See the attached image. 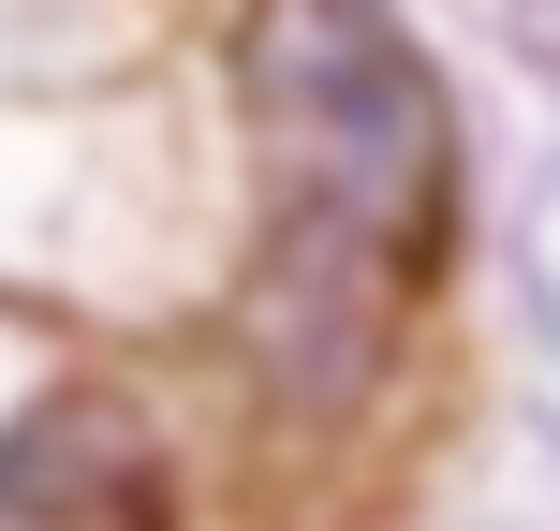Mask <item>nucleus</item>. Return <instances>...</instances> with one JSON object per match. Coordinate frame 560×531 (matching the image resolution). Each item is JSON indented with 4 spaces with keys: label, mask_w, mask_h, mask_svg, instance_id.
<instances>
[{
    "label": "nucleus",
    "mask_w": 560,
    "mask_h": 531,
    "mask_svg": "<svg viewBox=\"0 0 560 531\" xmlns=\"http://www.w3.org/2000/svg\"><path fill=\"white\" fill-rule=\"evenodd\" d=\"M236 104H252L280 207H339V222H413L443 177V89L398 45L384 0H252L236 30Z\"/></svg>",
    "instance_id": "nucleus-1"
},
{
    "label": "nucleus",
    "mask_w": 560,
    "mask_h": 531,
    "mask_svg": "<svg viewBox=\"0 0 560 531\" xmlns=\"http://www.w3.org/2000/svg\"><path fill=\"white\" fill-rule=\"evenodd\" d=\"M0 503L45 517V531H163V443H148L133 399L59 384V399H30L15 443H0Z\"/></svg>",
    "instance_id": "nucleus-3"
},
{
    "label": "nucleus",
    "mask_w": 560,
    "mask_h": 531,
    "mask_svg": "<svg viewBox=\"0 0 560 531\" xmlns=\"http://www.w3.org/2000/svg\"><path fill=\"white\" fill-rule=\"evenodd\" d=\"M398 339V236L339 222V207H280L252 296H236V369H252L266 414H354L384 384Z\"/></svg>",
    "instance_id": "nucleus-2"
}]
</instances>
